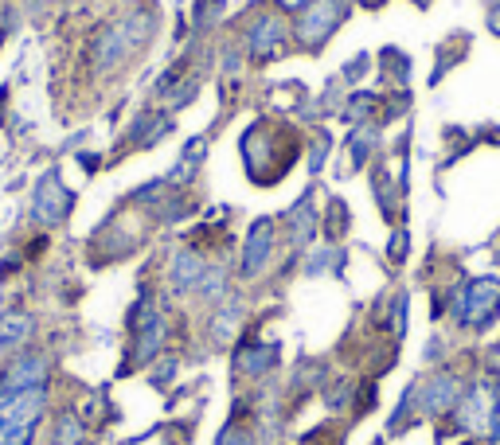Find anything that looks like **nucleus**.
Instances as JSON below:
<instances>
[{
  "label": "nucleus",
  "instance_id": "nucleus-18",
  "mask_svg": "<svg viewBox=\"0 0 500 445\" xmlns=\"http://www.w3.org/2000/svg\"><path fill=\"white\" fill-rule=\"evenodd\" d=\"M488 28H493V32L500 36V4L493 8V16H488Z\"/></svg>",
  "mask_w": 500,
  "mask_h": 445
},
{
  "label": "nucleus",
  "instance_id": "nucleus-20",
  "mask_svg": "<svg viewBox=\"0 0 500 445\" xmlns=\"http://www.w3.org/2000/svg\"><path fill=\"white\" fill-rule=\"evenodd\" d=\"M282 4H286V8H306L309 0H282Z\"/></svg>",
  "mask_w": 500,
  "mask_h": 445
},
{
  "label": "nucleus",
  "instance_id": "nucleus-1",
  "mask_svg": "<svg viewBox=\"0 0 500 445\" xmlns=\"http://www.w3.org/2000/svg\"><path fill=\"white\" fill-rule=\"evenodd\" d=\"M47 410V387L0 394V445H32Z\"/></svg>",
  "mask_w": 500,
  "mask_h": 445
},
{
  "label": "nucleus",
  "instance_id": "nucleus-7",
  "mask_svg": "<svg viewBox=\"0 0 500 445\" xmlns=\"http://www.w3.org/2000/svg\"><path fill=\"white\" fill-rule=\"evenodd\" d=\"M274 239H278V223L270 219V215H262V219L250 223V234H247V246H242V278H258L262 266L270 262L274 254Z\"/></svg>",
  "mask_w": 500,
  "mask_h": 445
},
{
  "label": "nucleus",
  "instance_id": "nucleus-2",
  "mask_svg": "<svg viewBox=\"0 0 500 445\" xmlns=\"http://www.w3.org/2000/svg\"><path fill=\"white\" fill-rule=\"evenodd\" d=\"M454 316L462 329L481 332L500 316V282L496 278H473L454 293Z\"/></svg>",
  "mask_w": 500,
  "mask_h": 445
},
{
  "label": "nucleus",
  "instance_id": "nucleus-13",
  "mask_svg": "<svg viewBox=\"0 0 500 445\" xmlns=\"http://www.w3.org/2000/svg\"><path fill=\"white\" fill-rule=\"evenodd\" d=\"M83 422H78V414H59V422H55V438L52 445H83Z\"/></svg>",
  "mask_w": 500,
  "mask_h": 445
},
{
  "label": "nucleus",
  "instance_id": "nucleus-12",
  "mask_svg": "<svg viewBox=\"0 0 500 445\" xmlns=\"http://www.w3.org/2000/svg\"><path fill=\"white\" fill-rule=\"evenodd\" d=\"M32 332H36V321L28 313H20V309H8V313H0V348H20V344H28L32 340Z\"/></svg>",
  "mask_w": 500,
  "mask_h": 445
},
{
  "label": "nucleus",
  "instance_id": "nucleus-16",
  "mask_svg": "<svg viewBox=\"0 0 500 445\" xmlns=\"http://www.w3.org/2000/svg\"><path fill=\"white\" fill-rule=\"evenodd\" d=\"M488 438H493V445H500V394H496L493 410H488Z\"/></svg>",
  "mask_w": 500,
  "mask_h": 445
},
{
  "label": "nucleus",
  "instance_id": "nucleus-10",
  "mask_svg": "<svg viewBox=\"0 0 500 445\" xmlns=\"http://www.w3.org/2000/svg\"><path fill=\"white\" fill-rule=\"evenodd\" d=\"M278 355H282L278 344L250 340V344H242V348H239V355H234V371H239V375H266L274 363H278Z\"/></svg>",
  "mask_w": 500,
  "mask_h": 445
},
{
  "label": "nucleus",
  "instance_id": "nucleus-8",
  "mask_svg": "<svg viewBox=\"0 0 500 445\" xmlns=\"http://www.w3.org/2000/svg\"><path fill=\"white\" fill-rule=\"evenodd\" d=\"M282 47H286V20L282 16H258L250 24V32H247V52L254 63H270L274 55H282Z\"/></svg>",
  "mask_w": 500,
  "mask_h": 445
},
{
  "label": "nucleus",
  "instance_id": "nucleus-6",
  "mask_svg": "<svg viewBox=\"0 0 500 445\" xmlns=\"http://www.w3.org/2000/svg\"><path fill=\"white\" fill-rule=\"evenodd\" d=\"M410 399L418 402V410L423 414H446V410H454L457 402H462V379L449 375V371H438L434 379L418 383V387L410 391Z\"/></svg>",
  "mask_w": 500,
  "mask_h": 445
},
{
  "label": "nucleus",
  "instance_id": "nucleus-9",
  "mask_svg": "<svg viewBox=\"0 0 500 445\" xmlns=\"http://www.w3.org/2000/svg\"><path fill=\"white\" fill-rule=\"evenodd\" d=\"M71 203H75V195L63 187V180H59L55 172H47L44 180H39L36 187V215L44 223H63L67 215H71Z\"/></svg>",
  "mask_w": 500,
  "mask_h": 445
},
{
  "label": "nucleus",
  "instance_id": "nucleus-19",
  "mask_svg": "<svg viewBox=\"0 0 500 445\" xmlns=\"http://www.w3.org/2000/svg\"><path fill=\"white\" fill-rule=\"evenodd\" d=\"M493 371L500 375V344H496V348H493Z\"/></svg>",
  "mask_w": 500,
  "mask_h": 445
},
{
  "label": "nucleus",
  "instance_id": "nucleus-5",
  "mask_svg": "<svg viewBox=\"0 0 500 445\" xmlns=\"http://www.w3.org/2000/svg\"><path fill=\"white\" fill-rule=\"evenodd\" d=\"M47 368H52V363H47L44 352H20L16 360H8V368L0 371V394L47 387Z\"/></svg>",
  "mask_w": 500,
  "mask_h": 445
},
{
  "label": "nucleus",
  "instance_id": "nucleus-21",
  "mask_svg": "<svg viewBox=\"0 0 500 445\" xmlns=\"http://www.w3.org/2000/svg\"><path fill=\"white\" fill-rule=\"evenodd\" d=\"M364 4H379V0H364Z\"/></svg>",
  "mask_w": 500,
  "mask_h": 445
},
{
  "label": "nucleus",
  "instance_id": "nucleus-3",
  "mask_svg": "<svg viewBox=\"0 0 500 445\" xmlns=\"http://www.w3.org/2000/svg\"><path fill=\"white\" fill-rule=\"evenodd\" d=\"M345 12H348V4L345 0H309L306 8L298 12V44L301 47H321L325 39L337 32V24L345 20Z\"/></svg>",
  "mask_w": 500,
  "mask_h": 445
},
{
  "label": "nucleus",
  "instance_id": "nucleus-22",
  "mask_svg": "<svg viewBox=\"0 0 500 445\" xmlns=\"http://www.w3.org/2000/svg\"><path fill=\"white\" fill-rule=\"evenodd\" d=\"M415 4H426V0H415Z\"/></svg>",
  "mask_w": 500,
  "mask_h": 445
},
{
  "label": "nucleus",
  "instance_id": "nucleus-17",
  "mask_svg": "<svg viewBox=\"0 0 500 445\" xmlns=\"http://www.w3.org/2000/svg\"><path fill=\"white\" fill-rule=\"evenodd\" d=\"M403 254H407V234L399 231L395 239H391V258H403Z\"/></svg>",
  "mask_w": 500,
  "mask_h": 445
},
{
  "label": "nucleus",
  "instance_id": "nucleus-14",
  "mask_svg": "<svg viewBox=\"0 0 500 445\" xmlns=\"http://www.w3.org/2000/svg\"><path fill=\"white\" fill-rule=\"evenodd\" d=\"M169 130H172L169 117H141V122H137V130H133V141L137 145H153V141H161Z\"/></svg>",
  "mask_w": 500,
  "mask_h": 445
},
{
  "label": "nucleus",
  "instance_id": "nucleus-11",
  "mask_svg": "<svg viewBox=\"0 0 500 445\" xmlns=\"http://www.w3.org/2000/svg\"><path fill=\"white\" fill-rule=\"evenodd\" d=\"M208 270H211V266L203 262L195 250H180L172 258V285L180 293L184 290H200V282H203V274H208Z\"/></svg>",
  "mask_w": 500,
  "mask_h": 445
},
{
  "label": "nucleus",
  "instance_id": "nucleus-4",
  "mask_svg": "<svg viewBox=\"0 0 500 445\" xmlns=\"http://www.w3.org/2000/svg\"><path fill=\"white\" fill-rule=\"evenodd\" d=\"M133 360L137 363H149L156 352L164 348V336H169V324H164V316L153 309V305H137L133 316Z\"/></svg>",
  "mask_w": 500,
  "mask_h": 445
},
{
  "label": "nucleus",
  "instance_id": "nucleus-15",
  "mask_svg": "<svg viewBox=\"0 0 500 445\" xmlns=\"http://www.w3.org/2000/svg\"><path fill=\"white\" fill-rule=\"evenodd\" d=\"M215 445H258V438H254V430L242 418H231L219 438H215Z\"/></svg>",
  "mask_w": 500,
  "mask_h": 445
}]
</instances>
